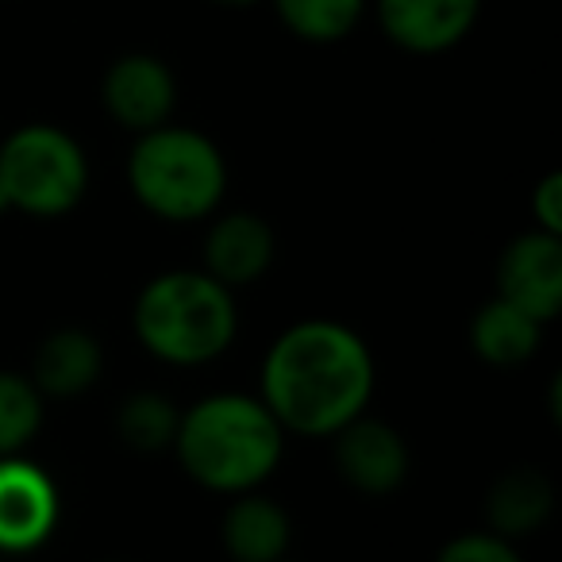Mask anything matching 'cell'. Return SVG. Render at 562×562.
<instances>
[{"label": "cell", "mask_w": 562, "mask_h": 562, "mask_svg": "<svg viewBox=\"0 0 562 562\" xmlns=\"http://www.w3.org/2000/svg\"><path fill=\"white\" fill-rule=\"evenodd\" d=\"M173 454L201 490L239 497L262 490L285 454V428L273 420L262 397L209 393L181 408Z\"/></svg>", "instance_id": "7a4b0ae2"}, {"label": "cell", "mask_w": 562, "mask_h": 562, "mask_svg": "<svg viewBox=\"0 0 562 562\" xmlns=\"http://www.w3.org/2000/svg\"><path fill=\"white\" fill-rule=\"evenodd\" d=\"M63 520L58 485L27 454L0 459V554H32Z\"/></svg>", "instance_id": "8992f818"}, {"label": "cell", "mask_w": 562, "mask_h": 562, "mask_svg": "<svg viewBox=\"0 0 562 562\" xmlns=\"http://www.w3.org/2000/svg\"><path fill=\"white\" fill-rule=\"evenodd\" d=\"M0 212H9V209H4V193H0Z\"/></svg>", "instance_id": "7402d4cb"}, {"label": "cell", "mask_w": 562, "mask_h": 562, "mask_svg": "<svg viewBox=\"0 0 562 562\" xmlns=\"http://www.w3.org/2000/svg\"><path fill=\"white\" fill-rule=\"evenodd\" d=\"M482 0H378V20L390 43L408 55H443L477 24Z\"/></svg>", "instance_id": "30bf717a"}, {"label": "cell", "mask_w": 562, "mask_h": 562, "mask_svg": "<svg viewBox=\"0 0 562 562\" xmlns=\"http://www.w3.org/2000/svg\"><path fill=\"white\" fill-rule=\"evenodd\" d=\"M531 220L539 232L562 235V173H543L536 189H531Z\"/></svg>", "instance_id": "ffe728a7"}, {"label": "cell", "mask_w": 562, "mask_h": 562, "mask_svg": "<svg viewBox=\"0 0 562 562\" xmlns=\"http://www.w3.org/2000/svg\"><path fill=\"white\" fill-rule=\"evenodd\" d=\"M104 374V344L86 328H55L40 339L32 359V382L43 397H81Z\"/></svg>", "instance_id": "4fadbf2b"}, {"label": "cell", "mask_w": 562, "mask_h": 562, "mask_svg": "<svg viewBox=\"0 0 562 562\" xmlns=\"http://www.w3.org/2000/svg\"><path fill=\"white\" fill-rule=\"evenodd\" d=\"M497 297L547 328L562 313V235L531 227L508 239L497 258Z\"/></svg>", "instance_id": "ba28073f"}, {"label": "cell", "mask_w": 562, "mask_h": 562, "mask_svg": "<svg viewBox=\"0 0 562 562\" xmlns=\"http://www.w3.org/2000/svg\"><path fill=\"white\" fill-rule=\"evenodd\" d=\"M281 24L305 43H339L359 27L367 0H273Z\"/></svg>", "instance_id": "e0dca14e"}, {"label": "cell", "mask_w": 562, "mask_h": 562, "mask_svg": "<svg viewBox=\"0 0 562 562\" xmlns=\"http://www.w3.org/2000/svg\"><path fill=\"white\" fill-rule=\"evenodd\" d=\"M539 344H543V324L531 321L508 301L493 297L470 321V351L485 362V367L513 370L536 359Z\"/></svg>", "instance_id": "9a60e30c"}, {"label": "cell", "mask_w": 562, "mask_h": 562, "mask_svg": "<svg viewBox=\"0 0 562 562\" xmlns=\"http://www.w3.org/2000/svg\"><path fill=\"white\" fill-rule=\"evenodd\" d=\"M554 513V485L539 467H513L497 474L485 493V524L505 539H524L539 531Z\"/></svg>", "instance_id": "5bb4252c"}, {"label": "cell", "mask_w": 562, "mask_h": 562, "mask_svg": "<svg viewBox=\"0 0 562 562\" xmlns=\"http://www.w3.org/2000/svg\"><path fill=\"white\" fill-rule=\"evenodd\" d=\"M132 196L166 224H196L216 216L227 193L224 150L193 127H150L127 155Z\"/></svg>", "instance_id": "277c9868"}, {"label": "cell", "mask_w": 562, "mask_h": 562, "mask_svg": "<svg viewBox=\"0 0 562 562\" xmlns=\"http://www.w3.org/2000/svg\"><path fill=\"white\" fill-rule=\"evenodd\" d=\"M43 393L16 370H0V459L24 454L43 428Z\"/></svg>", "instance_id": "ac0fdd59"}, {"label": "cell", "mask_w": 562, "mask_h": 562, "mask_svg": "<svg viewBox=\"0 0 562 562\" xmlns=\"http://www.w3.org/2000/svg\"><path fill=\"white\" fill-rule=\"evenodd\" d=\"M4 209L35 220H58L89 193V158L70 132L55 124H24L0 143Z\"/></svg>", "instance_id": "5b68a950"}, {"label": "cell", "mask_w": 562, "mask_h": 562, "mask_svg": "<svg viewBox=\"0 0 562 562\" xmlns=\"http://www.w3.org/2000/svg\"><path fill=\"white\" fill-rule=\"evenodd\" d=\"M220 543L232 562H281L293 543V520L285 505L262 490L239 493L224 508Z\"/></svg>", "instance_id": "7c38bea8"}, {"label": "cell", "mask_w": 562, "mask_h": 562, "mask_svg": "<svg viewBox=\"0 0 562 562\" xmlns=\"http://www.w3.org/2000/svg\"><path fill=\"white\" fill-rule=\"evenodd\" d=\"M281 562H290V559H281Z\"/></svg>", "instance_id": "603a6c76"}, {"label": "cell", "mask_w": 562, "mask_h": 562, "mask_svg": "<svg viewBox=\"0 0 562 562\" xmlns=\"http://www.w3.org/2000/svg\"><path fill=\"white\" fill-rule=\"evenodd\" d=\"M331 459L339 477L362 497H390L408 482V470H413L408 439L390 420L367 413L331 436Z\"/></svg>", "instance_id": "52a82bcc"}, {"label": "cell", "mask_w": 562, "mask_h": 562, "mask_svg": "<svg viewBox=\"0 0 562 562\" xmlns=\"http://www.w3.org/2000/svg\"><path fill=\"white\" fill-rule=\"evenodd\" d=\"M216 4H232V9H243V4H255V0H216Z\"/></svg>", "instance_id": "44dd1931"}, {"label": "cell", "mask_w": 562, "mask_h": 562, "mask_svg": "<svg viewBox=\"0 0 562 562\" xmlns=\"http://www.w3.org/2000/svg\"><path fill=\"white\" fill-rule=\"evenodd\" d=\"M178 420H181V408L173 405L166 393L139 390L120 401L116 436H120V443L132 447L135 454H162L173 447Z\"/></svg>", "instance_id": "2e32d148"}, {"label": "cell", "mask_w": 562, "mask_h": 562, "mask_svg": "<svg viewBox=\"0 0 562 562\" xmlns=\"http://www.w3.org/2000/svg\"><path fill=\"white\" fill-rule=\"evenodd\" d=\"M101 101L120 127L143 135L150 127L170 124L178 104L173 70L155 55H124L109 66L101 81Z\"/></svg>", "instance_id": "9c48e42d"}, {"label": "cell", "mask_w": 562, "mask_h": 562, "mask_svg": "<svg viewBox=\"0 0 562 562\" xmlns=\"http://www.w3.org/2000/svg\"><path fill=\"white\" fill-rule=\"evenodd\" d=\"M112 562H116V559H112Z\"/></svg>", "instance_id": "cb8c5ba5"}, {"label": "cell", "mask_w": 562, "mask_h": 562, "mask_svg": "<svg viewBox=\"0 0 562 562\" xmlns=\"http://www.w3.org/2000/svg\"><path fill=\"white\" fill-rule=\"evenodd\" d=\"M436 562H524L513 539L497 536V531H462V536L447 539L439 547Z\"/></svg>", "instance_id": "d6986e66"}, {"label": "cell", "mask_w": 562, "mask_h": 562, "mask_svg": "<svg viewBox=\"0 0 562 562\" xmlns=\"http://www.w3.org/2000/svg\"><path fill=\"white\" fill-rule=\"evenodd\" d=\"M378 362L351 324L308 316L281 331L262 359V405L285 436L331 439L374 401Z\"/></svg>", "instance_id": "6da1fadb"}, {"label": "cell", "mask_w": 562, "mask_h": 562, "mask_svg": "<svg viewBox=\"0 0 562 562\" xmlns=\"http://www.w3.org/2000/svg\"><path fill=\"white\" fill-rule=\"evenodd\" d=\"M278 258V235H273L270 220L255 216V212H224L212 220L209 235H204V273L239 290V285H255L266 278V270Z\"/></svg>", "instance_id": "8fae6325"}, {"label": "cell", "mask_w": 562, "mask_h": 562, "mask_svg": "<svg viewBox=\"0 0 562 562\" xmlns=\"http://www.w3.org/2000/svg\"><path fill=\"white\" fill-rule=\"evenodd\" d=\"M132 331L143 351L166 367H209L239 336L235 290L204 270L155 273L132 305Z\"/></svg>", "instance_id": "3957f363"}]
</instances>
